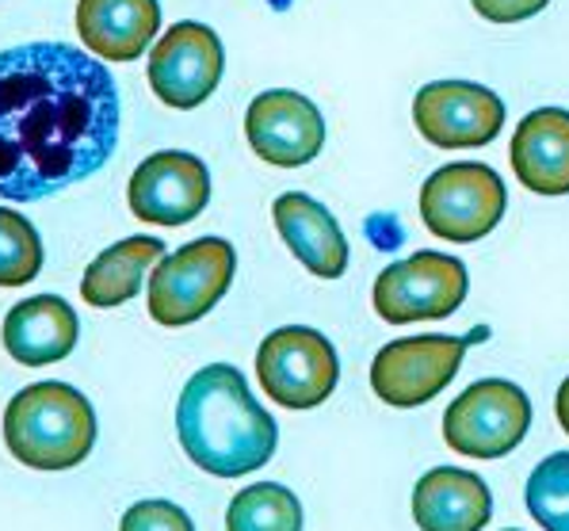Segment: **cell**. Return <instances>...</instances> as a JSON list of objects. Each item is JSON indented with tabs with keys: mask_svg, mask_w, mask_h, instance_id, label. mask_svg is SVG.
<instances>
[{
	"mask_svg": "<svg viewBox=\"0 0 569 531\" xmlns=\"http://www.w3.org/2000/svg\"><path fill=\"white\" fill-rule=\"evenodd\" d=\"M531 429V402L509 379H478L443 413V440L470 459H505Z\"/></svg>",
	"mask_w": 569,
	"mask_h": 531,
	"instance_id": "7",
	"label": "cell"
},
{
	"mask_svg": "<svg viewBox=\"0 0 569 531\" xmlns=\"http://www.w3.org/2000/svg\"><path fill=\"white\" fill-rule=\"evenodd\" d=\"M271 219H276L279 238L287 241V249L302 260V268H310L321 280H340L348 272V241L340 222L329 214V207H321L318 199L302 196V191H283L271 203Z\"/></svg>",
	"mask_w": 569,
	"mask_h": 531,
	"instance_id": "14",
	"label": "cell"
},
{
	"mask_svg": "<svg viewBox=\"0 0 569 531\" xmlns=\"http://www.w3.org/2000/svg\"><path fill=\"white\" fill-rule=\"evenodd\" d=\"M505 531H516V528H505Z\"/></svg>",
	"mask_w": 569,
	"mask_h": 531,
	"instance_id": "26",
	"label": "cell"
},
{
	"mask_svg": "<svg viewBox=\"0 0 569 531\" xmlns=\"http://www.w3.org/2000/svg\"><path fill=\"white\" fill-rule=\"evenodd\" d=\"M108 66L69 42L0 50V199L34 203L96 177L119 146Z\"/></svg>",
	"mask_w": 569,
	"mask_h": 531,
	"instance_id": "1",
	"label": "cell"
},
{
	"mask_svg": "<svg viewBox=\"0 0 569 531\" xmlns=\"http://www.w3.org/2000/svg\"><path fill=\"white\" fill-rule=\"evenodd\" d=\"M470 4L489 23H523L531 16H539L550 0H470Z\"/></svg>",
	"mask_w": 569,
	"mask_h": 531,
	"instance_id": "24",
	"label": "cell"
},
{
	"mask_svg": "<svg viewBox=\"0 0 569 531\" xmlns=\"http://www.w3.org/2000/svg\"><path fill=\"white\" fill-rule=\"evenodd\" d=\"M226 69L222 39L207 23H172L150 50V89L164 108L191 111L214 96Z\"/></svg>",
	"mask_w": 569,
	"mask_h": 531,
	"instance_id": "10",
	"label": "cell"
},
{
	"mask_svg": "<svg viewBox=\"0 0 569 531\" xmlns=\"http://www.w3.org/2000/svg\"><path fill=\"white\" fill-rule=\"evenodd\" d=\"M512 169L536 196H569V111L536 108L512 134Z\"/></svg>",
	"mask_w": 569,
	"mask_h": 531,
	"instance_id": "18",
	"label": "cell"
},
{
	"mask_svg": "<svg viewBox=\"0 0 569 531\" xmlns=\"http://www.w3.org/2000/svg\"><path fill=\"white\" fill-rule=\"evenodd\" d=\"M4 443L31 470H73L96 448V409L69 382H34L4 409Z\"/></svg>",
	"mask_w": 569,
	"mask_h": 531,
	"instance_id": "3",
	"label": "cell"
},
{
	"mask_svg": "<svg viewBox=\"0 0 569 531\" xmlns=\"http://www.w3.org/2000/svg\"><path fill=\"white\" fill-rule=\"evenodd\" d=\"M81 321L77 310L58 294H34L8 310L4 318V348L23 368H47L66 360L77 348Z\"/></svg>",
	"mask_w": 569,
	"mask_h": 531,
	"instance_id": "16",
	"label": "cell"
},
{
	"mask_svg": "<svg viewBox=\"0 0 569 531\" xmlns=\"http://www.w3.org/2000/svg\"><path fill=\"white\" fill-rule=\"evenodd\" d=\"M127 203L142 222L183 226L199 219L210 203V172L196 153L161 150L134 169L127 184Z\"/></svg>",
	"mask_w": 569,
	"mask_h": 531,
	"instance_id": "13",
	"label": "cell"
},
{
	"mask_svg": "<svg viewBox=\"0 0 569 531\" xmlns=\"http://www.w3.org/2000/svg\"><path fill=\"white\" fill-rule=\"evenodd\" d=\"M177 437L199 470L214 478H244L276 455L279 424L252 398L233 363H210L180 390Z\"/></svg>",
	"mask_w": 569,
	"mask_h": 531,
	"instance_id": "2",
	"label": "cell"
},
{
	"mask_svg": "<svg viewBox=\"0 0 569 531\" xmlns=\"http://www.w3.org/2000/svg\"><path fill=\"white\" fill-rule=\"evenodd\" d=\"M119 531H196V524L172 501H138L122 512Z\"/></svg>",
	"mask_w": 569,
	"mask_h": 531,
	"instance_id": "23",
	"label": "cell"
},
{
	"mask_svg": "<svg viewBox=\"0 0 569 531\" xmlns=\"http://www.w3.org/2000/svg\"><path fill=\"white\" fill-rule=\"evenodd\" d=\"M238 252L226 238H196L161 257L150 272V318L164 329H183L207 318L233 283Z\"/></svg>",
	"mask_w": 569,
	"mask_h": 531,
	"instance_id": "4",
	"label": "cell"
},
{
	"mask_svg": "<svg viewBox=\"0 0 569 531\" xmlns=\"http://www.w3.org/2000/svg\"><path fill=\"white\" fill-rule=\"evenodd\" d=\"M493 517V493L475 470L432 467L413 485V520L420 531H481Z\"/></svg>",
	"mask_w": 569,
	"mask_h": 531,
	"instance_id": "15",
	"label": "cell"
},
{
	"mask_svg": "<svg viewBox=\"0 0 569 531\" xmlns=\"http://www.w3.org/2000/svg\"><path fill=\"white\" fill-rule=\"evenodd\" d=\"M226 531H302V501L279 482H252L226 509Z\"/></svg>",
	"mask_w": 569,
	"mask_h": 531,
	"instance_id": "20",
	"label": "cell"
},
{
	"mask_svg": "<svg viewBox=\"0 0 569 531\" xmlns=\"http://www.w3.org/2000/svg\"><path fill=\"white\" fill-rule=\"evenodd\" d=\"M164 241L161 238H122L111 249H103L100 257L84 268L81 280V299L89 307L111 310L122 307L127 299H134L142 291V280L150 268L161 264Z\"/></svg>",
	"mask_w": 569,
	"mask_h": 531,
	"instance_id": "19",
	"label": "cell"
},
{
	"mask_svg": "<svg viewBox=\"0 0 569 531\" xmlns=\"http://www.w3.org/2000/svg\"><path fill=\"white\" fill-rule=\"evenodd\" d=\"M470 291V275L462 260L448 252L420 249L398 264L382 268L375 280L371 302L387 325H417V321H443L462 307Z\"/></svg>",
	"mask_w": 569,
	"mask_h": 531,
	"instance_id": "6",
	"label": "cell"
},
{
	"mask_svg": "<svg viewBox=\"0 0 569 531\" xmlns=\"http://www.w3.org/2000/svg\"><path fill=\"white\" fill-rule=\"evenodd\" d=\"M244 138L260 161L276 169H302L326 146V119L310 96L268 89L244 111Z\"/></svg>",
	"mask_w": 569,
	"mask_h": 531,
	"instance_id": "12",
	"label": "cell"
},
{
	"mask_svg": "<svg viewBox=\"0 0 569 531\" xmlns=\"http://www.w3.org/2000/svg\"><path fill=\"white\" fill-rule=\"evenodd\" d=\"M413 123L436 150H481L505 127L501 96L470 81H432L413 96Z\"/></svg>",
	"mask_w": 569,
	"mask_h": 531,
	"instance_id": "11",
	"label": "cell"
},
{
	"mask_svg": "<svg viewBox=\"0 0 569 531\" xmlns=\"http://www.w3.org/2000/svg\"><path fill=\"white\" fill-rule=\"evenodd\" d=\"M462 355H467V341L462 337H448V333L401 337V341L382 344L379 355L371 360V390L387 405L398 409L428 405L459 375Z\"/></svg>",
	"mask_w": 569,
	"mask_h": 531,
	"instance_id": "9",
	"label": "cell"
},
{
	"mask_svg": "<svg viewBox=\"0 0 569 531\" xmlns=\"http://www.w3.org/2000/svg\"><path fill=\"white\" fill-rule=\"evenodd\" d=\"M257 379L283 409H313L329 402L340 382L337 348L318 329H276L257 348Z\"/></svg>",
	"mask_w": 569,
	"mask_h": 531,
	"instance_id": "8",
	"label": "cell"
},
{
	"mask_svg": "<svg viewBox=\"0 0 569 531\" xmlns=\"http://www.w3.org/2000/svg\"><path fill=\"white\" fill-rule=\"evenodd\" d=\"M42 268L39 230L12 207H0V287H23Z\"/></svg>",
	"mask_w": 569,
	"mask_h": 531,
	"instance_id": "22",
	"label": "cell"
},
{
	"mask_svg": "<svg viewBox=\"0 0 569 531\" xmlns=\"http://www.w3.org/2000/svg\"><path fill=\"white\" fill-rule=\"evenodd\" d=\"M523 498L542 531H569V451H555L531 470Z\"/></svg>",
	"mask_w": 569,
	"mask_h": 531,
	"instance_id": "21",
	"label": "cell"
},
{
	"mask_svg": "<svg viewBox=\"0 0 569 531\" xmlns=\"http://www.w3.org/2000/svg\"><path fill=\"white\" fill-rule=\"evenodd\" d=\"M555 413H558V424L566 429V437H569V379L558 387V398H555Z\"/></svg>",
	"mask_w": 569,
	"mask_h": 531,
	"instance_id": "25",
	"label": "cell"
},
{
	"mask_svg": "<svg viewBox=\"0 0 569 531\" xmlns=\"http://www.w3.org/2000/svg\"><path fill=\"white\" fill-rule=\"evenodd\" d=\"M509 191L497 169L481 161L443 164L420 188V219L432 230V238L470 246L493 233V226L505 219Z\"/></svg>",
	"mask_w": 569,
	"mask_h": 531,
	"instance_id": "5",
	"label": "cell"
},
{
	"mask_svg": "<svg viewBox=\"0 0 569 531\" xmlns=\"http://www.w3.org/2000/svg\"><path fill=\"white\" fill-rule=\"evenodd\" d=\"M161 28L157 0H77V31L89 54L134 62L150 50Z\"/></svg>",
	"mask_w": 569,
	"mask_h": 531,
	"instance_id": "17",
	"label": "cell"
}]
</instances>
